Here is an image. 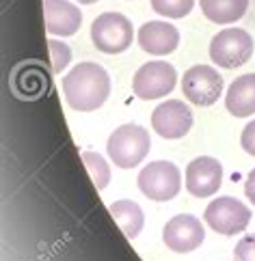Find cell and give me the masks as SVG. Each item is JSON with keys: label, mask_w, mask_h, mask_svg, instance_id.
I'll return each instance as SVG.
<instances>
[{"label": "cell", "mask_w": 255, "mask_h": 261, "mask_svg": "<svg viewBox=\"0 0 255 261\" xmlns=\"http://www.w3.org/2000/svg\"><path fill=\"white\" fill-rule=\"evenodd\" d=\"M63 95L69 108L91 113L104 106L110 95V76L98 63H78L63 78Z\"/></svg>", "instance_id": "obj_1"}, {"label": "cell", "mask_w": 255, "mask_h": 261, "mask_svg": "<svg viewBox=\"0 0 255 261\" xmlns=\"http://www.w3.org/2000/svg\"><path fill=\"white\" fill-rule=\"evenodd\" d=\"M152 149V138L145 127L136 123H124L110 134L106 143V151L112 164L119 169H132L147 158Z\"/></svg>", "instance_id": "obj_2"}, {"label": "cell", "mask_w": 255, "mask_h": 261, "mask_svg": "<svg viewBox=\"0 0 255 261\" xmlns=\"http://www.w3.org/2000/svg\"><path fill=\"white\" fill-rule=\"evenodd\" d=\"M134 39V26L124 13L106 11L91 24V41L104 54L126 52Z\"/></svg>", "instance_id": "obj_3"}, {"label": "cell", "mask_w": 255, "mask_h": 261, "mask_svg": "<svg viewBox=\"0 0 255 261\" xmlns=\"http://www.w3.org/2000/svg\"><path fill=\"white\" fill-rule=\"evenodd\" d=\"M253 37L242 29H225L210 41V59L223 69H234L253 57Z\"/></svg>", "instance_id": "obj_4"}, {"label": "cell", "mask_w": 255, "mask_h": 261, "mask_svg": "<svg viewBox=\"0 0 255 261\" xmlns=\"http://www.w3.org/2000/svg\"><path fill=\"white\" fill-rule=\"evenodd\" d=\"M138 190L152 201H171L182 190V173L169 160L149 162L138 173Z\"/></svg>", "instance_id": "obj_5"}, {"label": "cell", "mask_w": 255, "mask_h": 261, "mask_svg": "<svg viewBox=\"0 0 255 261\" xmlns=\"http://www.w3.org/2000/svg\"><path fill=\"white\" fill-rule=\"evenodd\" d=\"M203 220L212 231L221 233V236H236L249 227L251 210L234 197H219L205 207Z\"/></svg>", "instance_id": "obj_6"}, {"label": "cell", "mask_w": 255, "mask_h": 261, "mask_svg": "<svg viewBox=\"0 0 255 261\" xmlns=\"http://www.w3.org/2000/svg\"><path fill=\"white\" fill-rule=\"evenodd\" d=\"M182 91L184 97L191 104L205 108L219 101L223 93V76L210 65H195L186 69L182 78Z\"/></svg>", "instance_id": "obj_7"}, {"label": "cell", "mask_w": 255, "mask_h": 261, "mask_svg": "<svg viewBox=\"0 0 255 261\" xmlns=\"http://www.w3.org/2000/svg\"><path fill=\"white\" fill-rule=\"evenodd\" d=\"M175 82L177 73L173 65L165 61H152L136 69L134 80H132V91L141 99H160L175 89Z\"/></svg>", "instance_id": "obj_8"}, {"label": "cell", "mask_w": 255, "mask_h": 261, "mask_svg": "<svg viewBox=\"0 0 255 261\" xmlns=\"http://www.w3.org/2000/svg\"><path fill=\"white\" fill-rule=\"evenodd\" d=\"M152 127L158 136L167 141L184 138L193 127V113L184 101L167 99L165 104H158L152 113Z\"/></svg>", "instance_id": "obj_9"}, {"label": "cell", "mask_w": 255, "mask_h": 261, "mask_svg": "<svg viewBox=\"0 0 255 261\" xmlns=\"http://www.w3.org/2000/svg\"><path fill=\"white\" fill-rule=\"evenodd\" d=\"M205 240V229L199 218L191 214H177L165 225L163 242L173 250V253H191L199 248Z\"/></svg>", "instance_id": "obj_10"}, {"label": "cell", "mask_w": 255, "mask_h": 261, "mask_svg": "<svg viewBox=\"0 0 255 261\" xmlns=\"http://www.w3.org/2000/svg\"><path fill=\"white\" fill-rule=\"evenodd\" d=\"M223 166L216 158L201 155L186 166V190L197 199H205L221 188Z\"/></svg>", "instance_id": "obj_11"}, {"label": "cell", "mask_w": 255, "mask_h": 261, "mask_svg": "<svg viewBox=\"0 0 255 261\" xmlns=\"http://www.w3.org/2000/svg\"><path fill=\"white\" fill-rule=\"evenodd\" d=\"M138 45L143 48L147 54H154V57H167L177 50L179 45V33L173 24L163 22V20H152L145 22L138 29Z\"/></svg>", "instance_id": "obj_12"}, {"label": "cell", "mask_w": 255, "mask_h": 261, "mask_svg": "<svg viewBox=\"0 0 255 261\" xmlns=\"http://www.w3.org/2000/svg\"><path fill=\"white\" fill-rule=\"evenodd\" d=\"M45 31L59 37H72L80 31L82 13L69 0H43Z\"/></svg>", "instance_id": "obj_13"}, {"label": "cell", "mask_w": 255, "mask_h": 261, "mask_svg": "<svg viewBox=\"0 0 255 261\" xmlns=\"http://www.w3.org/2000/svg\"><path fill=\"white\" fill-rule=\"evenodd\" d=\"M225 106L229 115L244 119L255 115V73H244L236 78L225 95Z\"/></svg>", "instance_id": "obj_14"}, {"label": "cell", "mask_w": 255, "mask_h": 261, "mask_svg": "<svg viewBox=\"0 0 255 261\" xmlns=\"http://www.w3.org/2000/svg\"><path fill=\"white\" fill-rule=\"evenodd\" d=\"M11 87L20 97H39L43 91H48V76L41 71V65L37 63H28L17 67L13 78H11Z\"/></svg>", "instance_id": "obj_15"}, {"label": "cell", "mask_w": 255, "mask_h": 261, "mask_svg": "<svg viewBox=\"0 0 255 261\" xmlns=\"http://www.w3.org/2000/svg\"><path fill=\"white\" fill-rule=\"evenodd\" d=\"M201 11L214 24H234L244 17L249 0H199Z\"/></svg>", "instance_id": "obj_16"}, {"label": "cell", "mask_w": 255, "mask_h": 261, "mask_svg": "<svg viewBox=\"0 0 255 261\" xmlns=\"http://www.w3.org/2000/svg\"><path fill=\"white\" fill-rule=\"evenodd\" d=\"M110 216L117 220V225L121 227V231H124V236L128 240H134L145 225L143 210H141L134 201H128V199H121V201L112 203L110 205Z\"/></svg>", "instance_id": "obj_17"}, {"label": "cell", "mask_w": 255, "mask_h": 261, "mask_svg": "<svg viewBox=\"0 0 255 261\" xmlns=\"http://www.w3.org/2000/svg\"><path fill=\"white\" fill-rule=\"evenodd\" d=\"M82 162H84V166H87V171L91 173V179L98 186V190L106 188V186L110 184V177H112L106 158L100 155V153H93V151H84Z\"/></svg>", "instance_id": "obj_18"}, {"label": "cell", "mask_w": 255, "mask_h": 261, "mask_svg": "<svg viewBox=\"0 0 255 261\" xmlns=\"http://www.w3.org/2000/svg\"><path fill=\"white\" fill-rule=\"evenodd\" d=\"M195 0H152V9L163 15V17H171V20H179L186 17L193 11Z\"/></svg>", "instance_id": "obj_19"}, {"label": "cell", "mask_w": 255, "mask_h": 261, "mask_svg": "<svg viewBox=\"0 0 255 261\" xmlns=\"http://www.w3.org/2000/svg\"><path fill=\"white\" fill-rule=\"evenodd\" d=\"M50 48V63H52V71L61 73L63 69H67V65L72 61V48L61 39H50L48 41Z\"/></svg>", "instance_id": "obj_20"}, {"label": "cell", "mask_w": 255, "mask_h": 261, "mask_svg": "<svg viewBox=\"0 0 255 261\" xmlns=\"http://www.w3.org/2000/svg\"><path fill=\"white\" fill-rule=\"evenodd\" d=\"M234 261H255V233L244 236L234 248Z\"/></svg>", "instance_id": "obj_21"}, {"label": "cell", "mask_w": 255, "mask_h": 261, "mask_svg": "<svg viewBox=\"0 0 255 261\" xmlns=\"http://www.w3.org/2000/svg\"><path fill=\"white\" fill-rule=\"evenodd\" d=\"M240 145H242V149H244V151H247L249 155L255 158V119L249 121V123L244 125L242 134H240Z\"/></svg>", "instance_id": "obj_22"}, {"label": "cell", "mask_w": 255, "mask_h": 261, "mask_svg": "<svg viewBox=\"0 0 255 261\" xmlns=\"http://www.w3.org/2000/svg\"><path fill=\"white\" fill-rule=\"evenodd\" d=\"M244 194H247V199L255 205V169L247 175V179H244Z\"/></svg>", "instance_id": "obj_23"}, {"label": "cell", "mask_w": 255, "mask_h": 261, "mask_svg": "<svg viewBox=\"0 0 255 261\" xmlns=\"http://www.w3.org/2000/svg\"><path fill=\"white\" fill-rule=\"evenodd\" d=\"M76 3H80V5H93V3H98V0H76Z\"/></svg>", "instance_id": "obj_24"}]
</instances>
